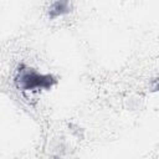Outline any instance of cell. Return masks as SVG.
Masks as SVG:
<instances>
[{
  "instance_id": "obj_1",
  "label": "cell",
  "mask_w": 159,
  "mask_h": 159,
  "mask_svg": "<svg viewBox=\"0 0 159 159\" xmlns=\"http://www.w3.org/2000/svg\"><path fill=\"white\" fill-rule=\"evenodd\" d=\"M48 80L51 81L50 76H41L32 71H26L20 76L21 86L25 89H30V88H35V87H47L50 84Z\"/></svg>"
}]
</instances>
